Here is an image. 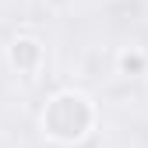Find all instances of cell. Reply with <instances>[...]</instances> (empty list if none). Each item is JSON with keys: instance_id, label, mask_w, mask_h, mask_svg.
I'll use <instances>...</instances> for the list:
<instances>
[{"instance_id": "1", "label": "cell", "mask_w": 148, "mask_h": 148, "mask_svg": "<svg viewBox=\"0 0 148 148\" xmlns=\"http://www.w3.org/2000/svg\"><path fill=\"white\" fill-rule=\"evenodd\" d=\"M88 123H92V113H88L85 99H78V95H60L46 109V131L53 138L74 141V138H81L88 131Z\"/></svg>"}]
</instances>
